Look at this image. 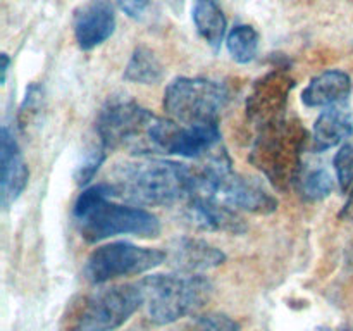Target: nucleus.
I'll return each instance as SVG.
<instances>
[{
	"label": "nucleus",
	"instance_id": "nucleus-23",
	"mask_svg": "<svg viewBox=\"0 0 353 331\" xmlns=\"http://www.w3.org/2000/svg\"><path fill=\"white\" fill-rule=\"evenodd\" d=\"M334 169H336L341 190L348 192L353 185V143H347L340 148L334 157Z\"/></svg>",
	"mask_w": 353,
	"mask_h": 331
},
{
	"label": "nucleus",
	"instance_id": "nucleus-17",
	"mask_svg": "<svg viewBox=\"0 0 353 331\" xmlns=\"http://www.w3.org/2000/svg\"><path fill=\"white\" fill-rule=\"evenodd\" d=\"M353 133V119L347 107H327L314 124V147L317 150H327L341 141L347 140Z\"/></svg>",
	"mask_w": 353,
	"mask_h": 331
},
{
	"label": "nucleus",
	"instance_id": "nucleus-20",
	"mask_svg": "<svg viewBox=\"0 0 353 331\" xmlns=\"http://www.w3.org/2000/svg\"><path fill=\"white\" fill-rule=\"evenodd\" d=\"M228 52L240 64H248L259 52V33L248 24H236L228 34Z\"/></svg>",
	"mask_w": 353,
	"mask_h": 331
},
{
	"label": "nucleus",
	"instance_id": "nucleus-24",
	"mask_svg": "<svg viewBox=\"0 0 353 331\" xmlns=\"http://www.w3.org/2000/svg\"><path fill=\"white\" fill-rule=\"evenodd\" d=\"M103 159H105V148H103L102 143H99V147H93L85 155V161H83V164L78 168V172H76V183L78 185H88L93 176H95V172L99 171Z\"/></svg>",
	"mask_w": 353,
	"mask_h": 331
},
{
	"label": "nucleus",
	"instance_id": "nucleus-13",
	"mask_svg": "<svg viewBox=\"0 0 353 331\" xmlns=\"http://www.w3.org/2000/svg\"><path fill=\"white\" fill-rule=\"evenodd\" d=\"M116 30V14L109 0H90L74 14V37L81 50L109 40Z\"/></svg>",
	"mask_w": 353,
	"mask_h": 331
},
{
	"label": "nucleus",
	"instance_id": "nucleus-1",
	"mask_svg": "<svg viewBox=\"0 0 353 331\" xmlns=\"http://www.w3.org/2000/svg\"><path fill=\"white\" fill-rule=\"evenodd\" d=\"M195 169L164 159H138L117 164L105 181L114 199L137 205H172L193 193Z\"/></svg>",
	"mask_w": 353,
	"mask_h": 331
},
{
	"label": "nucleus",
	"instance_id": "nucleus-7",
	"mask_svg": "<svg viewBox=\"0 0 353 331\" xmlns=\"http://www.w3.org/2000/svg\"><path fill=\"white\" fill-rule=\"evenodd\" d=\"M168 259L159 248L138 247L130 241H114L95 248L86 259L85 276L93 285L112 281L123 276H134L157 268Z\"/></svg>",
	"mask_w": 353,
	"mask_h": 331
},
{
	"label": "nucleus",
	"instance_id": "nucleus-9",
	"mask_svg": "<svg viewBox=\"0 0 353 331\" xmlns=\"http://www.w3.org/2000/svg\"><path fill=\"white\" fill-rule=\"evenodd\" d=\"M141 305H145V295L140 281L103 288L86 300L72 331H114Z\"/></svg>",
	"mask_w": 353,
	"mask_h": 331
},
{
	"label": "nucleus",
	"instance_id": "nucleus-22",
	"mask_svg": "<svg viewBox=\"0 0 353 331\" xmlns=\"http://www.w3.org/2000/svg\"><path fill=\"white\" fill-rule=\"evenodd\" d=\"M186 331H240V324L228 314L207 312L193 316Z\"/></svg>",
	"mask_w": 353,
	"mask_h": 331
},
{
	"label": "nucleus",
	"instance_id": "nucleus-21",
	"mask_svg": "<svg viewBox=\"0 0 353 331\" xmlns=\"http://www.w3.org/2000/svg\"><path fill=\"white\" fill-rule=\"evenodd\" d=\"M300 186H302L303 197L310 200H323L333 192L334 179L331 172L324 168H314L309 169L302 174L299 179Z\"/></svg>",
	"mask_w": 353,
	"mask_h": 331
},
{
	"label": "nucleus",
	"instance_id": "nucleus-6",
	"mask_svg": "<svg viewBox=\"0 0 353 331\" xmlns=\"http://www.w3.org/2000/svg\"><path fill=\"white\" fill-rule=\"evenodd\" d=\"M228 102V90L221 83L207 78H176L164 93V109L178 123H217L221 110Z\"/></svg>",
	"mask_w": 353,
	"mask_h": 331
},
{
	"label": "nucleus",
	"instance_id": "nucleus-15",
	"mask_svg": "<svg viewBox=\"0 0 353 331\" xmlns=\"http://www.w3.org/2000/svg\"><path fill=\"white\" fill-rule=\"evenodd\" d=\"M169 264L181 274H199L217 268L226 261L221 248L199 238H176L169 247Z\"/></svg>",
	"mask_w": 353,
	"mask_h": 331
},
{
	"label": "nucleus",
	"instance_id": "nucleus-8",
	"mask_svg": "<svg viewBox=\"0 0 353 331\" xmlns=\"http://www.w3.org/2000/svg\"><path fill=\"white\" fill-rule=\"evenodd\" d=\"M155 119L157 116L133 100H114L100 112L97 133L105 150L119 147L150 150L148 133Z\"/></svg>",
	"mask_w": 353,
	"mask_h": 331
},
{
	"label": "nucleus",
	"instance_id": "nucleus-16",
	"mask_svg": "<svg viewBox=\"0 0 353 331\" xmlns=\"http://www.w3.org/2000/svg\"><path fill=\"white\" fill-rule=\"evenodd\" d=\"M352 95L350 76L340 69H330L309 83L302 93V102L307 107L343 106Z\"/></svg>",
	"mask_w": 353,
	"mask_h": 331
},
{
	"label": "nucleus",
	"instance_id": "nucleus-11",
	"mask_svg": "<svg viewBox=\"0 0 353 331\" xmlns=\"http://www.w3.org/2000/svg\"><path fill=\"white\" fill-rule=\"evenodd\" d=\"M293 88V79L285 71H272L254 86L247 100V114L262 128L283 121L286 100Z\"/></svg>",
	"mask_w": 353,
	"mask_h": 331
},
{
	"label": "nucleus",
	"instance_id": "nucleus-14",
	"mask_svg": "<svg viewBox=\"0 0 353 331\" xmlns=\"http://www.w3.org/2000/svg\"><path fill=\"white\" fill-rule=\"evenodd\" d=\"M30 178V171L24 162L16 138L9 128L0 131V202L6 209L16 202L24 192Z\"/></svg>",
	"mask_w": 353,
	"mask_h": 331
},
{
	"label": "nucleus",
	"instance_id": "nucleus-25",
	"mask_svg": "<svg viewBox=\"0 0 353 331\" xmlns=\"http://www.w3.org/2000/svg\"><path fill=\"white\" fill-rule=\"evenodd\" d=\"M119 9L123 10L126 16L133 17V19H140L143 17L145 10L148 7V0H116Z\"/></svg>",
	"mask_w": 353,
	"mask_h": 331
},
{
	"label": "nucleus",
	"instance_id": "nucleus-19",
	"mask_svg": "<svg viewBox=\"0 0 353 331\" xmlns=\"http://www.w3.org/2000/svg\"><path fill=\"white\" fill-rule=\"evenodd\" d=\"M162 78H164V66L161 64L157 55L145 45L134 48L124 69V79L141 85H155Z\"/></svg>",
	"mask_w": 353,
	"mask_h": 331
},
{
	"label": "nucleus",
	"instance_id": "nucleus-4",
	"mask_svg": "<svg viewBox=\"0 0 353 331\" xmlns=\"http://www.w3.org/2000/svg\"><path fill=\"white\" fill-rule=\"evenodd\" d=\"M148 319L159 326L192 316L207 303L212 283L202 274H154L140 279Z\"/></svg>",
	"mask_w": 353,
	"mask_h": 331
},
{
	"label": "nucleus",
	"instance_id": "nucleus-3",
	"mask_svg": "<svg viewBox=\"0 0 353 331\" xmlns=\"http://www.w3.org/2000/svg\"><path fill=\"white\" fill-rule=\"evenodd\" d=\"M192 195L210 197L234 210L255 214H271L278 209V200L264 186L231 169V162L224 152H219L210 157L205 166L195 169Z\"/></svg>",
	"mask_w": 353,
	"mask_h": 331
},
{
	"label": "nucleus",
	"instance_id": "nucleus-5",
	"mask_svg": "<svg viewBox=\"0 0 353 331\" xmlns=\"http://www.w3.org/2000/svg\"><path fill=\"white\" fill-rule=\"evenodd\" d=\"M303 143L305 130L283 119L262 128L250 159L272 185L286 190L299 181L302 172Z\"/></svg>",
	"mask_w": 353,
	"mask_h": 331
},
{
	"label": "nucleus",
	"instance_id": "nucleus-12",
	"mask_svg": "<svg viewBox=\"0 0 353 331\" xmlns=\"http://www.w3.org/2000/svg\"><path fill=\"white\" fill-rule=\"evenodd\" d=\"M185 217L192 226L207 231L240 234L247 231L243 217L238 210L210 199V197L192 195L185 200Z\"/></svg>",
	"mask_w": 353,
	"mask_h": 331
},
{
	"label": "nucleus",
	"instance_id": "nucleus-27",
	"mask_svg": "<svg viewBox=\"0 0 353 331\" xmlns=\"http://www.w3.org/2000/svg\"><path fill=\"white\" fill-rule=\"evenodd\" d=\"M0 59H2V85L6 83V78H7V71H9V64H10V59L7 54H2L0 55Z\"/></svg>",
	"mask_w": 353,
	"mask_h": 331
},
{
	"label": "nucleus",
	"instance_id": "nucleus-10",
	"mask_svg": "<svg viewBox=\"0 0 353 331\" xmlns=\"http://www.w3.org/2000/svg\"><path fill=\"white\" fill-rule=\"evenodd\" d=\"M148 140L150 150L195 159L203 157L219 145L221 131L217 123L186 126L174 119L157 117L150 128Z\"/></svg>",
	"mask_w": 353,
	"mask_h": 331
},
{
	"label": "nucleus",
	"instance_id": "nucleus-26",
	"mask_svg": "<svg viewBox=\"0 0 353 331\" xmlns=\"http://www.w3.org/2000/svg\"><path fill=\"white\" fill-rule=\"evenodd\" d=\"M348 200H347V203H345L343 205V210H341V214L340 216L343 217V219H347V221H352L353 223V185L350 186V190H348Z\"/></svg>",
	"mask_w": 353,
	"mask_h": 331
},
{
	"label": "nucleus",
	"instance_id": "nucleus-2",
	"mask_svg": "<svg viewBox=\"0 0 353 331\" xmlns=\"http://www.w3.org/2000/svg\"><path fill=\"white\" fill-rule=\"evenodd\" d=\"M107 183H99L79 193L72 209V219L79 233L90 243L117 234L155 238L161 233L157 217L141 207L114 202Z\"/></svg>",
	"mask_w": 353,
	"mask_h": 331
},
{
	"label": "nucleus",
	"instance_id": "nucleus-18",
	"mask_svg": "<svg viewBox=\"0 0 353 331\" xmlns=\"http://www.w3.org/2000/svg\"><path fill=\"white\" fill-rule=\"evenodd\" d=\"M193 23L202 40L214 52H219L226 34V16L219 0H193Z\"/></svg>",
	"mask_w": 353,
	"mask_h": 331
}]
</instances>
